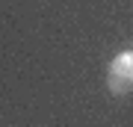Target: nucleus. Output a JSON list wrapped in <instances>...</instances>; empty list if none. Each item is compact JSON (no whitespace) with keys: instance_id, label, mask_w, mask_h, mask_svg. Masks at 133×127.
Returning <instances> with one entry per match:
<instances>
[{"instance_id":"nucleus-1","label":"nucleus","mask_w":133,"mask_h":127,"mask_svg":"<svg viewBox=\"0 0 133 127\" xmlns=\"http://www.w3.org/2000/svg\"><path fill=\"white\" fill-rule=\"evenodd\" d=\"M107 86H109L112 95H127V92L133 89V50L118 53V56L109 62Z\"/></svg>"}]
</instances>
